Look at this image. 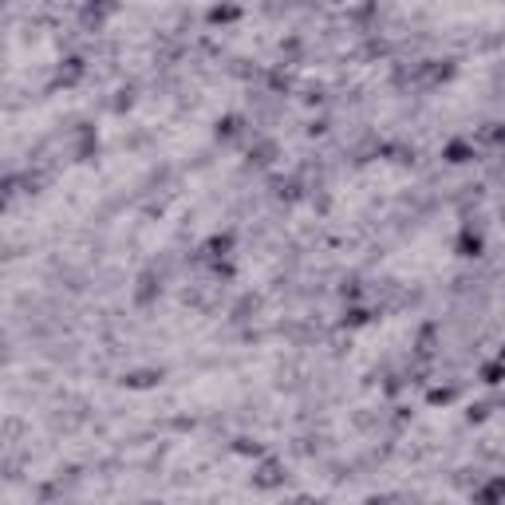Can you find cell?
Instances as JSON below:
<instances>
[{"instance_id": "30bf717a", "label": "cell", "mask_w": 505, "mask_h": 505, "mask_svg": "<svg viewBox=\"0 0 505 505\" xmlns=\"http://www.w3.org/2000/svg\"><path fill=\"white\" fill-rule=\"evenodd\" d=\"M154 297H158V276L143 273V276H138V288H134V300H138V304H150Z\"/></svg>"}, {"instance_id": "5b68a950", "label": "cell", "mask_w": 505, "mask_h": 505, "mask_svg": "<svg viewBox=\"0 0 505 505\" xmlns=\"http://www.w3.org/2000/svg\"><path fill=\"white\" fill-rule=\"evenodd\" d=\"M442 158H446L450 166H466V162L478 158V150H474V143H466V138H450V143L442 146Z\"/></svg>"}, {"instance_id": "52a82bcc", "label": "cell", "mask_w": 505, "mask_h": 505, "mask_svg": "<svg viewBox=\"0 0 505 505\" xmlns=\"http://www.w3.org/2000/svg\"><path fill=\"white\" fill-rule=\"evenodd\" d=\"M158 379H162V371H154V367H146V371H131V375H122V383L131 387V391H150V387H158Z\"/></svg>"}, {"instance_id": "9c48e42d", "label": "cell", "mask_w": 505, "mask_h": 505, "mask_svg": "<svg viewBox=\"0 0 505 505\" xmlns=\"http://www.w3.org/2000/svg\"><path fill=\"white\" fill-rule=\"evenodd\" d=\"M241 16H245V12L237 8V4H218V8L206 12L209 24H233V20H241Z\"/></svg>"}, {"instance_id": "6da1fadb", "label": "cell", "mask_w": 505, "mask_h": 505, "mask_svg": "<svg viewBox=\"0 0 505 505\" xmlns=\"http://www.w3.org/2000/svg\"><path fill=\"white\" fill-rule=\"evenodd\" d=\"M83 76H87V59H83V55H67V59H59V67H55V87H76Z\"/></svg>"}, {"instance_id": "3957f363", "label": "cell", "mask_w": 505, "mask_h": 505, "mask_svg": "<svg viewBox=\"0 0 505 505\" xmlns=\"http://www.w3.org/2000/svg\"><path fill=\"white\" fill-rule=\"evenodd\" d=\"M474 505H505V474H497V478H490L485 485H478L470 494Z\"/></svg>"}, {"instance_id": "9a60e30c", "label": "cell", "mask_w": 505, "mask_h": 505, "mask_svg": "<svg viewBox=\"0 0 505 505\" xmlns=\"http://www.w3.org/2000/svg\"><path fill=\"white\" fill-rule=\"evenodd\" d=\"M497 360H505V343H502V352H497Z\"/></svg>"}, {"instance_id": "277c9868", "label": "cell", "mask_w": 505, "mask_h": 505, "mask_svg": "<svg viewBox=\"0 0 505 505\" xmlns=\"http://www.w3.org/2000/svg\"><path fill=\"white\" fill-rule=\"evenodd\" d=\"M285 482V470H280V462L264 458L261 466H257V474H252V485L257 490H276V485Z\"/></svg>"}, {"instance_id": "8fae6325", "label": "cell", "mask_w": 505, "mask_h": 505, "mask_svg": "<svg viewBox=\"0 0 505 505\" xmlns=\"http://www.w3.org/2000/svg\"><path fill=\"white\" fill-rule=\"evenodd\" d=\"M343 328H363V324H371V312L363 304H352V308H343V320H340Z\"/></svg>"}, {"instance_id": "ba28073f", "label": "cell", "mask_w": 505, "mask_h": 505, "mask_svg": "<svg viewBox=\"0 0 505 505\" xmlns=\"http://www.w3.org/2000/svg\"><path fill=\"white\" fill-rule=\"evenodd\" d=\"M245 119L241 115H225V119H218V143H233L237 134H241Z\"/></svg>"}, {"instance_id": "8992f818", "label": "cell", "mask_w": 505, "mask_h": 505, "mask_svg": "<svg viewBox=\"0 0 505 505\" xmlns=\"http://www.w3.org/2000/svg\"><path fill=\"white\" fill-rule=\"evenodd\" d=\"M201 252H206L209 261H218V264H221V261H225V257L233 252V233H218V237H209Z\"/></svg>"}, {"instance_id": "4fadbf2b", "label": "cell", "mask_w": 505, "mask_h": 505, "mask_svg": "<svg viewBox=\"0 0 505 505\" xmlns=\"http://www.w3.org/2000/svg\"><path fill=\"white\" fill-rule=\"evenodd\" d=\"M430 403H434V406H446V403H450V399H454V387H434V391H430Z\"/></svg>"}, {"instance_id": "5bb4252c", "label": "cell", "mask_w": 505, "mask_h": 505, "mask_svg": "<svg viewBox=\"0 0 505 505\" xmlns=\"http://www.w3.org/2000/svg\"><path fill=\"white\" fill-rule=\"evenodd\" d=\"M273 154H276V146L273 143H261V146H257V150H249V158H257V162H273Z\"/></svg>"}, {"instance_id": "7c38bea8", "label": "cell", "mask_w": 505, "mask_h": 505, "mask_svg": "<svg viewBox=\"0 0 505 505\" xmlns=\"http://www.w3.org/2000/svg\"><path fill=\"white\" fill-rule=\"evenodd\" d=\"M482 383H490V387H497V383H505V360H490V363H482Z\"/></svg>"}, {"instance_id": "7a4b0ae2", "label": "cell", "mask_w": 505, "mask_h": 505, "mask_svg": "<svg viewBox=\"0 0 505 505\" xmlns=\"http://www.w3.org/2000/svg\"><path fill=\"white\" fill-rule=\"evenodd\" d=\"M454 252L466 257V261H474V257H482V252H485V237L474 229V225H462L458 237H454Z\"/></svg>"}]
</instances>
